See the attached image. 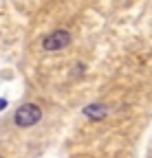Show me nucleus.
Returning <instances> with one entry per match:
<instances>
[{
  "mask_svg": "<svg viewBox=\"0 0 152 158\" xmlns=\"http://www.w3.org/2000/svg\"><path fill=\"white\" fill-rule=\"evenodd\" d=\"M42 118V110L37 108L35 103H24V106H20L15 110V114H13V121H15V125H20V127H31V125H35L37 121Z\"/></svg>",
  "mask_w": 152,
  "mask_h": 158,
  "instance_id": "f257e3e1",
  "label": "nucleus"
},
{
  "mask_svg": "<svg viewBox=\"0 0 152 158\" xmlns=\"http://www.w3.org/2000/svg\"><path fill=\"white\" fill-rule=\"evenodd\" d=\"M68 42H71V33L68 31H53V33H49L44 37L42 46H44V51H60V48L68 46Z\"/></svg>",
  "mask_w": 152,
  "mask_h": 158,
  "instance_id": "f03ea898",
  "label": "nucleus"
},
{
  "mask_svg": "<svg viewBox=\"0 0 152 158\" xmlns=\"http://www.w3.org/2000/svg\"><path fill=\"white\" fill-rule=\"evenodd\" d=\"M106 112H108V110H106L104 103H90V106L84 108V114H86L88 118H104Z\"/></svg>",
  "mask_w": 152,
  "mask_h": 158,
  "instance_id": "7ed1b4c3",
  "label": "nucleus"
},
{
  "mask_svg": "<svg viewBox=\"0 0 152 158\" xmlns=\"http://www.w3.org/2000/svg\"><path fill=\"white\" fill-rule=\"evenodd\" d=\"M5 108V99H0V110H2Z\"/></svg>",
  "mask_w": 152,
  "mask_h": 158,
  "instance_id": "20e7f679",
  "label": "nucleus"
},
{
  "mask_svg": "<svg viewBox=\"0 0 152 158\" xmlns=\"http://www.w3.org/2000/svg\"><path fill=\"white\" fill-rule=\"evenodd\" d=\"M0 158H2V156H0Z\"/></svg>",
  "mask_w": 152,
  "mask_h": 158,
  "instance_id": "39448f33",
  "label": "nucleus"
}]
</instances>
